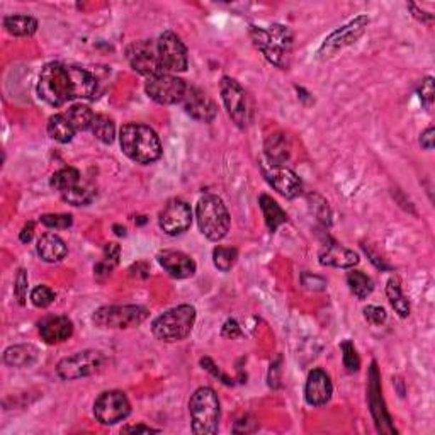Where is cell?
<instances>
[{
	"instance_id": "obj_1",
	"label": "cell",
	"mask_w": 435,
	"mask_h": 435,
	"mask_svg": "<svg viewBox=\"0 0 435 435\" xmlns=\"http://www.w3.org/2000/svg\"><path fill=\"white\" fill-rule=\"evenodd\" d=\"M96 92V77L79 66L48 64L39 75L38 94L49 106L60 107L74 99H92Z\"/></svg>"
},
{
	"instance_id": "obj_2",
	"label": "cell",
	"mask_w": 435,
	"mask_h": 435,
	"mask_svg": "<svg viewBox=\"0 0 435 435\" xmlns=\"http://www.w3.org/2000/svg\"><path fill=\"white\" fill-rule=\"evenodd\" d=\"M250 38L264 56L277 69H289L293 56V33L288 26L274 24L269 29L250 26Z\"/></svg>"
},
{
	"instance_id": "obj_3",
	"label": "cell",
	"mask_w": 435,
	"mask_h": 435,
	"mask_svg": "<svg viewBox=\"0 0 435 435\" xmlns=\"http://www.w3.org/2000/svg\"><path fill=\"white\" fill-rule=\"evenodd\" d=\"M119 143L124 155L136 164H151L161 156L160 138L146 124H124L119 131Z\"/></svg>"
},
{
	"instance_id": "obj_4",
	"label": "cell",
	"mask_w": 435,
	"mask_h": 435,
	"mask_svg": "<svg viewBox=\"0 0 435 435\" xmlns=\"http://www.w3.org/2000/svg\"><path fill=\"white\" fill-rule=\"evenodd\" d=\"M189 414L192 432L197 435L216 434L219 427V416H221L216 391L208 386L196 389L189 401Z\"/></svg>"
},
{
	"instance_id": "obj_5",
	"label": "cell",
	"mask_w": 435,
	"mask_h": 435,
	"mask_svg": "<svg viewBox=\"0 0 435 435\" xmlns=\"http://www.w3.org/2000/svg\"><path fill=\"white\" fill-rule=\"evenodd\" d=\"M196 218L199 230L211 241L225 239L230 230V214L221 197L208 194L201 197L196 208Z\"/></svg>"
},
{
	"instance_id": "obj_6",
	"label": "cell",
	"mask_w": 435,
	"mask_h": 435,
	"mask_svg": "<svg viewBox=\"0 0 435 435\" xmlns=\"http://www.w3.org/2000/svg\"><path fill=\"white\" fill-rule=\"evenodd\" d=\"M196 323V309L191 304L169 309L151 323V331L161 342H181L192 331Z\"/></svg>"
},
{
	"instance_id": "obj_7",
	"label": "cell",
	"mask_w": 435,
	"mask_h": 435,
	"mask_svg": "<svg viewBox=\"0 0 435 435\" xmlns=\"http://www.w3.org/2000/svg\"><path fill=\"white\" fill-rule=\"evenodd\" d=\"M148 318V309L136 304H123V306H102L94 313L92 321L99 329L126 330L140 326Z\"/></svg>"
},
{
	"instance_id": "obj_8",
	"label": "cell",
	"mask_w": 435,
	"mask_h": 435,
	"mask_svg": "<svg viewBox=\"0 0 435 435\" xmlns=\"http://www.w3.org/2000/svg\"><path fill=\"white\" fill-rule=\"evenodd\" d=\"M219 92L225 102V107L233 119V123L239 128H246L252 123V104L244 91V87L230 77H223L219 84Z\"/></svg>"
},
{
	"instance_id": "obj_9",
	"label": "cell",
	"mask_w": 435,
	"mask_h": 435,
	"mask_svg": "<svg viewBox=\"0 0 435 435\" xmlns=\"http://www.w3.org/2000/svg\"><path fill=\"white\" fill-rule=\"evenodd\" d=\"M104 364V357L97 351H84L61 359L56 366V374L65 381H74L96 374Z\"/></svg>"
},
{
	"instance_id": "obj_10",
	"label": "cell",
	"mask_w": 435,
	"mask_h": 435,
	"mask_svg": "<svg viewBox=\"0 0 435 435\" xmlns=\"http://www.w3.org/2000/svg\"><path fill=\"white\" fill-rule=\"evenodd\" d=\"M367 26H369V17L359 16L354 21L349 22V24L334 31V33L321 43L320 49H318V56H320L321 60H325V58L334 56L339 49L351 46V44L356 43L357 39L364 34Z\"/></svg>"
},
{
	"instance_id": "obj_11",
	"label": "cell",
	"mask_w": 435,
	"mask_h": 435,
	"mask_svg": "<svg viewBox=\"0 0 435 435\" xmlns=\"http://www.w3.org/2000/svg\"><path fill=\"white\" fill-rule=\"evenodd\" d=\"M126 56L129 65L138 74L145 75L148 79L165 71L160 64L156 41H151V39H141V41H134L133 44H129L126 49Z\"/></svg>"
},
{
	"instance_id": "obj_12",
	"label": "cell",
	"mask_w": 435,
	"mask_h": 435,
	"mask_svg": "<svg viewBox=\"0 0 435 435\" xmlns=\"http://www.w3.org/2000/svg\"><path fill=\"white\" fill-rule=\"evenodd\" d=\"M145 91L148 97L154 99L159 104H177V102H182L186 96L187 85L182 79L164 71V74L154 75L146 80Z\"/></svg>"
},
{
	"instance_id": "obj_13",
	"label": "cell",
	"mask_w": 435,
	"mask_h": 435,
	"mask_svg": "<svg viewBox=\"0 0 435 435\" xmlns=\"http://www.w3.org/2000/svg\"><path fill=\"white\" fill-rule=\"evenodd\" d=\"M131 411L128 396L123 391H106L94 403V415L102 425H114L124 420Z\"/></svg>"
},
{
	"instance_id": "obj_14",
	"label": "cell",
	"mask_w": 435,
	"mask_h": 435,
	"mask_svg": "<svg viewBox=\"0 0 435 435\" xmlns=\"http://www.w3.org/2000/svg\"><path fill=\"white\" fill-rule=\"evenodd\" d=\"M156 48H159L160 64L167 74L169 71L187 70V65H189L187 49L176 33H172V31L161 33L159 41H156Z\"/></svg>"
},
{
	"instance_id": "obj_15",
	"label": "cell",
	"mask_w": 435,
	"mask_h": 435,
	"mask_svg": "<svg viewBox=\"0 0 435 435\" xmlns=\"http://www.w3.org/2000/svg\"><path fill=\"white\" fill-rule=\"evenodd\" d=\"M381 378L376 362H372L369 369V386H367V400H369L371 414L376 420V427L383 434H396V429L393 427L391 416H389L386 405L383 400V391H381Z\"/></svg>"
},
{
	"instance_id": "obj_16",
	"label": "cell",
	"mask_w": 435,
	"mask_h": 435,
	"mask_svg": "<svg viewBox=\"0 0 435 435\" xmlns=\"http://www.w3.org/2000/svg\"><path fill=\"white\" fill-rule=\"evenodd\" d=\"M192 223L191 206L182 199H170L159 216V225L167 235L176 236L187 231Z\"/></svg>"
},
{
	"instance_id": "obj_17",
	"label": "cell",
	"mask_w": 435,
	"mask_h": 435,
	"mask_svg": "<svg viewBox=\"0 0 435 435\" xmlns=\"http://www.w3.org/2000/svg\"><path fill=\"white\" fill-rule=\"evenodd\" d=\"M262 169L264 177L269 182V186L274 187V189L279 192L281 196L288 197V199H293L298 194H301L303 184L301 179H299L293 170L284 167V165H274V164H262L260 165Z\"/></svg>"
},
{
	"instance_id": "obj_18",
	"label": "cell",
	"mask_w": 435,
	"mask_h": 435,
	"mask_svg": "<svg viewBox=\"0 0 435 435\" xmlns=\"http://www.w3.org/2000/svg\"><path fill=\"white\" fill-rule=\"evenodd\" d=\"M186 113L197 121L211 123L216 118V104L197 87H187L186 96L182 99Z\"/></svg>"
},
{
	"instance_id": "obj_19",
	"label": "cell",
	"mask_w": 435,
	"mask_h": 435,
	"mask_svg": "<svg viewBox=\"0 0 435 435\" xmlns=\"http://www.w3.org/2000/svg\"><path fill=\"white\" fill-rule=\"evenodd\" d=\"M334 386H331L330 376L323 369H313L308 374L306 388H304V396H306L308 405L321 406L330 401Z\"/></svg>"
},
{
	"instance_id": "obj_20",
	"label": "cell",
	"mask_w": 435,
	"mask_h": 435,
	"mask_svg": "<svg viewBox=\"0 0 435 435\" xmlns=\"http://www.w3.org/2000/svg\"><path fill=\"white\" fill-rule=\"evenodd\" d=\"M159 264L172 277L177 279H187V277L194 276L196 272V262L189 255L179 252V250H164L156 255Z\"/></svg>"
},
{
	"instance_id": "obj_21",
	"label": "cell",
	"mask_w": 435,
	"mask_h": 435,
	"mask_svg": "<svg viewBox=\"0 0 435 435\" xmlns=\"http://www.w3.org/2000/svg\"><path fill=\"white\" fill-rule=\"evenodd\" d=\"M71 334H74V323L66 316L46 318L39 325V335L49 345L65 342L71 337Z\"/></svg>"
},
{
	"instance_id": "obj_22",
	"label": "cell",
	"mask_w": 435,
	"mask_h": 435,
	"mask_svg": "<svg viewBox=\"0 0 435 435\" xmlns=\"http://www.w3.org/2000/svg\"><path fill=\"white\" fill-rule=\"evenodd\" d=\"M320 264L329 267H342L349 269L359 264V255L354 250L345 249L339 244H330L323 249L320 254Z\"/></svg>"
},
{
	"instance_id": "obj_23",
	"label": "cell",
	"mask_w": 435,
	"mask_h": 435,
	"mask_svg": "<svg viewBox=\"0 0 435 435\" xmlns=\"http://www.w3.org/2000/svg\"><path fill=\"white\" fill-rule=\"evenodd\" d=\"M66 252H69V249H66L65 241L58 235H55V233H46V235H43L38 241L39 257L48 264H55L64 260L66 257Z\"/></svg>"
},
{
	"instance_id": "obj_24",
	"label": "cell",
	"mask_w": 435,
	"mask_h": 435,
	"mask_svg": "<svg viewBox=\"0 0 435 435\" xmlns=\"http://www.w3.org/2000/svg\"><path fill=\"white\" fill-rule=\"evenodd\" d=\"M38 359V349L33 345H12L4 352V362L9 367H28Z\"/></svg>"
},
{
	"instance_id": "obj_25",
	"label": "cell",
	"mask_w": 435,
	"mask_h": 435,
	"mask_svg": "<svg viewBox=\"0 0 435 435\" xmlns=\"http://www.w3.org/2000/svg\"><path fill=\"white\" fill-rule=\"evenodd\" d=\"M259 204H260V209H262V213H264V218H266V225L272 233H274L281 225H284V223L288 221V214H286V211L282 209L281 206L277 204L274 199H272V197L262 194L259 199Z\"/></svg>"
},
{
	"instance_id": "obj_26",
	"label": "cell",
	"mask_w": 435,
	"mask_h": 435,
	"mask_svg": "<svg viewBox=\"0 0 435 435\" xmlns=\"http://www.w3.org/2000/svg\"><path fill=\"white\" fill-rule=\"evenodd\" d=\"M4 28L7 29V33L17 36V38H28L38 31V21L24 14L7 16L4 17Z\"/></svg>"
},
{
	"instance_id": "obj_27",
	"label": "cell",
	"mask_w": 435,
	"mask_h": 435,
	"mask_svg": "<svg viewBox=\"0 0 435 435\" xmlns=\"http://www.w3.org/2000/svg\"><path fill=\"white\" fill-rule=\"evenodd\" d=\"M289 141L282 133L271 134L266 141V155L271 164L282 165L289 159Z\"/></svg>"
},
{
	"instance_id": "obj_28",
	"label": "cell",
	"mask_w": 435,
	"mask_h": 435,
	"mask_svg": "<svg viewBox=\"0 0 435 435\" xmlns=\"http://www.w3.org/2000/svg\"><path fill=\"white\" fill-rule=\"evenodd\" d=\"M48 134L58 143H69L74 138L75 128L65 114H55L48 121Z\"/></svg>"
},
{
	"instance_id": "obj_29",
	"label": "cell",
	"mask_w": 435,
	"mask_h": 435,
	"mask_svg": "<svg viewBox=\"0 0 435 435\" xmlns=\"http://www.w3.org/2000/svg\"><path fill=\"white\" fill-rule=\"evenodd\" d=\"M51 187H55L56 191L60 192H66L70 189H74V187H77L80 184V172L77 169L74 167H65L61 170H58L51 176Z\"/></svg>"
},
{
	"instance_id": "obj_30",
	"label": "cell",
	"mask_w": 435,
	"mask_h": 435,
	"mask_svg": "<svg viewBox=\"0 0 435 435\" xmlns=\"http://www.w3.org/2000/svg\"><path fill=\"white\" fill-rule=\"evenodd\" d=\"M119 255H121V249L118 244H107L104 249V259H102L101 262L94 267L96 276L101 277V279L102 277H109L111 272H113V269L118 266Z\"/></svg>"
},
{
	"instance_id": "obj_31",
	"label": "cell",
	"mask_w": 435,
	"mask_h": 435,
	"mask_svg": "<svg viewBox=\"0 0 435 435\" xmlns=\"http://www.w3.org/2000/svg\"><path fill=\"white\" fill-rule=\"evenodd\" d=\"M386 296L389 299V303H391V306L394 308V311L398 313L401 318H406L410 315V304H408V299L403 296L401 288H400V282L396 279H389L388 286H386Z\"/></svg>"
},
{
	"instance_id": "obj_32",
	"label": "cell",
	"mask_w": 435,
	"mask_h": 435,
	"mask_svg": "<svg viewBox=\"0 0 435 435\" xmlns=\"http://www.w3.org/2000/svg\"><path fill=\"white\" fill-rule=\"evenodd\" d=\"M91 131L99 141L102 143H113L116 136V128L113 119L107 118L104 114L94 116V121L91 124Z\"/></svg>"
},
{
	"instance_id": "obj_33",
	"label": "cell",
	"mask_w": 435,
	"mask_h": 435,
	"mask_svg": "<svg viewBox=\"0 0 435 435\" xmlns=\"http://www.w3.org/2000/svg\"><path fill=\"white\" fill-rule=\"evenodd\" d=\"M66 118L71 123V126L75 128V131H85V129H91V124L94 121V113L89 109L87 106L77 104L71 106L69 111H66Z\"/></svg>"
},
{
	"instance_id": "obj_34",
	"label": "cell",
	"mask_w": 435,
	"mask_h": 435,
	"mask_svg": "<svg viewBox=\"0 0 435 435\" xmlns=\"http://www.w3.org/2000/svg\"><path fill=\"white\" fill-rule=\"evenodd\" d=\"M347 282L351 286L352 293L357 296L359 299H366L372 291H374V282L369 276H366L361 271H352L347 274Z\"/></svg>"
},
{
	"instance_id": "obj_35",
	"label": "cell",
	"mask_w": 435,
	"mask_h": 435,
	"mask_svg": "<svg viewBox=\"0 0 435 435\" xmlns=\"http://www.w3.org/2000/svg\"><path fill=\"white\" fill-rule=\"evenodd\" d=\"M236 259H239V250L231 249V246H216L213 250V262L221 272L231 271Z\"/></svg>"
},
{
	"instance_id": "obj_36",
	"label": "cell",
	"mask_w": 435,
	"mask_h": 435,
	"mask_svg": "<svg viewBox=\"0 0 435 435\" xmlns=\"http://www.w3.org/2000/svg\"><path fill=\"white\" fill-rule=\"evenodd\" d=\"M61 197H64V201H66L69 204L74 206H85V204H91L94 201V197H96V191L91 189V187L87 186H79L74 187V189L61 192Z\"/></svg>"
},
{
	"instance_id": "obj_37",
	"label": "cell",
	"mask_w": 435,
	"mask_h": 435,
	"mask_svg": "<svg viewBox=\"0 0 435 435\" xmlns=\"http://www.w3.org/2000/svg\"><path fill=\"white\" fill-rule=\"evenodd\" d=\"M31 301H33L34 306L46 308L55 301V293H53V289H49L48 286H38V288H34L33 293H31Z\"/></svg>"
},
{
	"instance_id": "obj_38",
	"label": "cell",
	"mask_w": 435,
	"mask_h": 435,
	"mask_svg": "<svg viewBox=\"0 0 435 435\" xmlns=\"http://www.w3.org/2000/svg\"><path fill=\"white\" fill-rule=\"evenodd\" d=\"M342 352H344V366L347 367V371H359V367H361V359L357 356L356 347H354V344L351 340H345L342 344Z\"/></svg>"
},
{
	"instance_id": "obj_39",
	"label": "cell",
	"mask_w": 435,
	"mask_h": 435,
	"mask_svg": "<svg viewBox=\"0 0 435 435\" xmlns=\"http://www.w3.org/2000/svg\"><path fill=\"white\" fill-rule=\"evenodd\" d=\"M70 214H44L41 216V223L48 228H55V230H66L71 226Z\"/></svg>"
},
{
	"instance_id": "obj_40",
	"label": "cell",
	"mask_w": 435,
	"mask_h": 435,
	"mask_svg": "<svg viewBox=\"0 0 435 435\" xmlns=\"http://www.w3.org/2000/svg\"><path fill=\"white\" fill-rule=\"evenodd\" d=\"M14 294L19 304L26 303V296H28V272L24 269L17 271L16 281H14Z\"/></svg>"
},
{
	"instance_id": "obj_41",
	"label": "cell",
	"mask_w": 435,
	"mask_h": 435,
	"mask_svg": "<svg viewBox=\"0 0 435 435\" xmlns=\"http://www.w3.org/2000/svg\"><path fill=\"white\" fill-rule=\"evenodd\" d=\"M309 199L313 201V204H311L313 213L316 214L318 219H320L321 223L329 225V223H330V209H329V204H326V201L321 199L320 196H309Z\"/></svg>"
},
{
	"instance_id": "obj_42",
	"label": "cell",
	"mask_w": 435,
	"mask_h": 435,
	"mask_svg": "<svg viewBox=\"0 0 435 435\" xmlns=\"http://www.w3.org/2000/svg\"><path fill=\"white\" fill-rule=\"evenodd\" d=\"M364 316H366V320L374 326L383 325V323L386 321V318H388L386 311H384V308H381V306H367L364 309Z\"/></svg>"
},
{
	"instance_id": "obj_43",
	"label": "cell",
	"mask_w": 435,
	"mask_h": 435,
	"mask_svg": "<svg viewBox=\"0 0 435 435\" xmlns=\"http://www.w3.org/2000/svg\"><path fill=\"white\" fill-rule=\"evenodd\" d=\"M434 94H435V91H434V79L432 77H427V79L424 80V82H421V87H420V91H419V96L421 99V102H424V104L427 106V107L432 106Z\"/></svg>"
},
{
	"instance_id": "obj_44",
	"label": "cell",
	"mask_w": 435,
	"mask_h": 435,
	"mask_svg": "<svg viewBox=\"0 0 435 435\" xmlns=\"http://www.w3.org/2000/svg\"><path fill=\"white\" fill-rule=\"evenodd\" d=\"M201 366H203L206 371H209V372H211V374H213V376H214V378H219V379H221V381H223V383H225V384H228V386H230V384H233V381H230V378H228V376H225V374H223V372L218 369V367H216V364H214V362H213V361H211V359H209V357H204V359H201Z\"/></svg>"
},
{
	"instance_id": "obj_45",
	"label": "cell",
	"mask_w": 435,
	"mask_h": 435,
	"mask_svg": "<svg viewBox=\"0 0 435 435\" xmlns=\"http://www.w3.org/2000/svg\"><path fill=\"white\" fill-rule=\"evenodd\" d=\"M221 335L223 337H226V339H239L240 335H241V329H240V325H239V321L236 320H226L225 321V325H223V329H221Z\"/></svg>"
},
{
	"instance_id": "obj_46",
	"label": "cell",
	"mask_w": 435,
	"mask_h": 435,
	"mask_svg": "<svg viewBox=\"0 0 435 435\" xmlns=\"http://www.w3.org/2000/svg\"><path fill=\"white\" fill-rule=\"evenodd\" d=\"M434 134H435L434 126L427 128L424 133H421V136H420V145L424 146L425 150H432V148H434V138H435Z\"/></svg>"
},
{
	"instance_id": "obj_47",
	"label": "cell",
	"mask_w": 435,
	"mask_h": 435,
	"mask_svg": "<svg viewBox=\"0 0 435 435\" xmlns=\"http://www.w3.org/2000/svg\"><path fill=\"white\" fill-rule=\"evenodd\" d=\"M408 7L411 9V12H414V16L416 17V19L421 21V22H425V24H429V26L434 24V16L432 14H427V12L420 11V9L416 7L415 4H408Z\"/></svg>"
},
{
	"instance_id": "obj_48",
	"label": "cell",
	"mask_w": 435,
	"mask_h": 435,
	"mask_svg": "<svg viewBox=\"0 0 435 435\" xmlns=\"http://www.w3.org/2000/svg\"><path fill=\"white\" fill-rule=\"evenodd\" d=\"M124 434H151V432H160L159 429H151L148 425H133V427H124Z\"/></svg>"
},
{
	"instance_id": "obj_49",
	"label": "cell",
	"mask_w": 435,
	"mask_h": 435,
	"mask_svg": "<svg viewBox=\"0 0 435 435\" xmlns=\"http://www.w3.org/2000/svg\"><path fill=\"white\" fill-rule=\"evenodd\" d=\"M33 235H34V223L29 221L28 225L22 228L21 241H24V244H29V241L33 240Z\"/></svg>"
}]
</instances>
